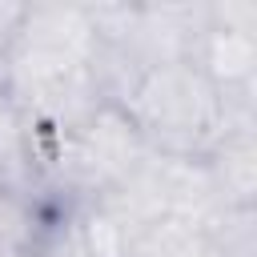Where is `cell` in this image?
<instances>
[{"label":"cell","mask_w":257,"mask_h":257,"mask_svg":"<svg viewBox=\"0 0 257 257\" xmlns=\"http://www.w3.org/2000/svg\"><path fill=\"white\" fill-rule=\"evenodd\" d=\"M24 8H28V4H0V60H4L8 44H12V40H16V32H20Z\"/></svg>","instance_id":"7"},{"label":"cell","mask_w":257,"mask_h":257,"mask_svg":"<svg viewBox=\"0 0 257 257\" xmlns=\"http://www.w3.org/2000/svg\"><path fill=\"white\" fill-rule=\"evenodd\" d=\"M120 108L149 153L177 161H205L229 128L225 92L189 56L149 68Z\"/></svg>","instance_id":"1"},{"label":"cell","mask_w":257,"mask_h":257,"mask_svg":"<svg viewBox=\"0 0 257 257\" xmlns=\"http://www.w3.org/2000/svg\"><path fill=\"white\" fill-rule=\"evenodd\" d=\"M201 229L221 257H257V213H253V205H217L201 221Z\"/></svg>","instance_id":"5"},{"label":"cell","mask_w":257,"mask_h":257,"mask_svg":"<svg viewBox=\"0 0 257 257\" xmlns=\"http://www.w3.org/2000/svg\"><path fill=\"white\" fill-rule=\"evenodd\" d=\"M205 169H209V181L221 205H253V193H257L253 128H225V137L209 149Z\"/></svg>","instance_id":"3"},{"label":"cell","mask_w":257,"mask_h":257,"mask_svg":"<svg viewBox=\"0 0 257 257\" xmlns=\"http://www.w3.org/2000/svg\"><path fill=\"white\" fill-rule=\"evenodd\" d=\"M36 257H100V253L88 245V237L80 233L76 217L68 213V217H60V221H52L44 229V237L36 245Z\"/></svg>","instance_id":"6"},{"label":"cell","mask_w":257,"mask_h":257,"mask_svg":"<svg viewBox=\"0 0 257 257\" xmlns=\"http://www.w3.org/2000/svg\"><path fill=\"white\" fill-rule=\"evenodd\" d=\"M44 193L48 189H44V173L36 157V137L0 88V197L44 205Z\"/></svg>","instance_id":"2"},{"label":"cell","mask_w":257,"mask_h":257,"mask_svg":"<svg viewBox=\"0 0 257 257\" xmlns=\"http://www.w3.org/2000/svg\"><path fill=\"white\" fill-rule=\"evenodd\" d=\"M120 257H221L213 249V241L205 237L201 221L189 217H161L153 225H145Z\"/></svg>","instance_id":"4"}]
</instances>
